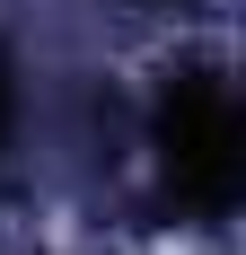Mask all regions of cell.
I'll return each instance as SVG.
<instances>
[{
	"instance_id": "cell-1",
	"label": "cell",
	"mask_w": 246,
	"mask_h": 255,
	"mask_svg": "<svg viewBox=\"0 0 246 255\" xmlns=\"http://www.w3.org/2000/svg\"><path fill=\"white\" fill-rule=\"evenodd\" d=\"M158 167H167V194L202 220H220L238 203L246 150H238V97H229L220 71H176L158 88Z\"/></svg>"
},
{
	"instance_id": "cell-2",
	"label": "cell",
	"mask_w": 246,
	"mask_h": 255,
	"mask_svg": "<svg viewBox=\"0 0 246 255\" xmlns=\"http://www.w3.org/2000/svg\"><path fill=\"white\" fill-rule=\"evenodd\" d=\"M9 115H18V88H9V62H0V150H9Z\"/></svg>"
}]
</instances>
